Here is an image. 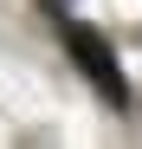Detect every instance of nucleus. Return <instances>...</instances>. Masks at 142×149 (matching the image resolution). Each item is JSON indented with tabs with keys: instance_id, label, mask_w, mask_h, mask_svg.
Segmentation results:
<instances>
[{
	"instance_id": "f257e3e1",
	"label": "nucleus",
	"mask_w": 142,
	"mask_h": 149,
	"mask_svg": "<svg viewBox=\"0 0 142 149\" xmlns=\"http://www.w3.org/2000/svg\"><path fill=\"white\" fill-rule=\"evenodd\" d=\"M65 52L78 58V71L90 78V91H97L103 104H116V110H129V78H123V65H116V52H110V39H103L97 26H84V19H65Z\"/></svg>"
}]
</instances>
